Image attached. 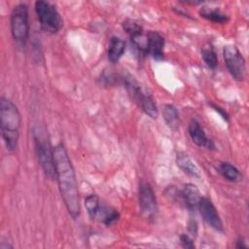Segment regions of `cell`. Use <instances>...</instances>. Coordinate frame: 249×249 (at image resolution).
Listing matches in <instances>:
<instances>
[{"mask_svg":"<svg viewBox=\"0 0 249 249\" xmlns=\"http://www.w3.org/2000/svg\"><path fill=\"white\" fill-rule=\"evenodd\" d=\"M53 154L55 178L61 197L69 215L73 219H76L80 215L81 206L75 169L62 144H58L53 148Z\"/></svg>","mask_w":249,"mask_h":249,"instance_id":"obj_1","label":"cell"},{"mask_svg":"<svg viewBox=\"0 0 249 249\" xmlns=\"http://www.w3.org/2000/svg\"><path fill=\"white\" fill-rule=\"evenodd\" d=\"M21 124L20 113L16 104L9 98H0V126L6 148L13 152L18 147L19 127Z\"/></svg>","mask_w":249,"mask_h":249,"instance_id":"obj_2","label":"cell"},{"mask_svg":"<svg viewBox=\"0 0 249 249\" xmlns=\"http://www.w3.org/2000/svg\"><path fill=\"white\" fill-rule=\"evenodd\" d=\"M32 138L35 153L40 166L49 179L55 178L54 154L52 147L48 130L42 124H36L32 127Z\"/></svg>","mask_w":249,"mask_h":249,"instance_id":"obj_3","label":"cell"},{"mask_svg":"<svg viewBox=\"0 0 249 249\" xmlns=\"http://www.w3.org/2000/svg\"><path fill=\"white\" fill-rule=\"evenodd\" d=\"M123 81L130 98L148 117L151 119H157L158 108L153 96L145 89H143L133 77L125 76V78H123Z\"/></svg>","mask_w":249,"mask_h":249,"instance_id":"obj_4","label":"cell"},{"mask_svg":"<svg viewBox=\"0 0 249 249\" xmlns=\"http://www.w3.org/2000/svg\"><path fill=\"white\" fill-rule=\"evenodd\" d=\"M35 11L42 30L49 34L58 32L63 26V19L55 6L48 1L35 2Z\"/></svg>","mask_w":249,"mask_h":249,"instance_id":"obj_5","label":"cell"},{"mask_svg":"<svg viewBox=\"0 0 249 249\" xmlns=\"http://www.w3.org/2000/svg\"><path fill=\"white\" fill-rule=\"evenodd\" d=\"M85 206L91 219L99 221L106 226L115 224L120 218L119 212L105 205L96 195H89L85 198Z\"/></svg>","mask_w":249,"mask_h":249,"instance_id":"obj_6","label":"cell"},{"mask_svg":"<svg viewBox=\"0 0 249 249\" xmlns=\"http://www.w3.org/2000/svg\"><path fill=\"white\" fill-rule=\"evenodd\" d=\"M11 33L15 41L24 44L29 35L28 7L24 3L16 5L11 13Z\"/></svg>","mask_w":249,"mask_h":249,"instance_id":"obj_7","label":"cell"},{"mask_svg":"<svg viewBox=\"0 0 249 249\" xmlns=\"http://www.w3.org/2000/svg\"><path fill=\"white\" fill-rule=\"evenodd\" d=\"M223 55L231 77L236 81H242L246 74V64L240 51L234 45H227L223 49Z\"/></svg>","mask_w":249,"mask_h":249,"instance_id":"obj_8","label":"cell"},{"mask_svg":"<svg viewBox=\"0 0 249 249\" xmlns=\"http://www.w3.org/2000/svg\"><path fill=\"white\" fill-rule=\"evenodd\" d=\"M138 201L142 214L146 218H153L158 210L157 198L152 186L148 182H141L138 189Z\"/></svg>","mask_w":249,"mask_h":249,"instance_id":"obj_9","label":"cell"},{"mask_svg":"<svg viewBox=\"0 0 249 249\" xmlns=\"http://www.w3.org/2000/svg\"><path fill=\"white\" fill-rule=\"evenodd\" d=\"M198 210L206 224L219 232H224V225L212 200L206 196H201L198 203Z\"/></svg>","mask_w":249,"mask_h":249,"instance_id":"obj_10","label":"cell"},{"mask_svg":"<svg viewBox=\"0 0 249 249\" xmlns=\"http://www.w3.org/2000/svg\"><path fill=\"white\" fill-rule=\"evenodd\" d=\"M164 38L157 31H150L147 33L146 53L155 59H161L163 57Z\"/></svg>","mask_w":249,"mask_h":249,"instance_id":"obj_11","label":"cell"},{"mask_svg":"<svg viewBox=\"0 0 249 249\" xmlns=\"http://www.w3.org/2000/svg\"><path fill=\"white\" fill-rule=\"evenodd\" d=\"M188 131L192 141L198 147H205L207 149H214L213 141L206 136L203 128L196 120H192L189 123Z\"/></svg>","mask_w":249,"mask_h":249,"instance_id":"obj_12","label":"cell"},{"mask_svg":"<svg viewBox=\"0 0 249 249\" xmlns=\"http://www.w3.org/2000/svg\"><path fill=\"white\" fill-rule=\"evenodd\" d=\"M182 197L187 207L193 211L198 207V203L200 201L201 196H200L199 190L195 184L188 183V184H185L183 187Z\"/></svg>","mask_w":249,"mask_h":249,"instance_id":"obj_13","label":"cell"},{"mask_svg":"<svg viewBox=\"0 0 249 249\" xmlns=\"http://www.w3.org/2000/svg\"><path fill=\"white\" fill-rule=\"evenodd\" d=\"M124 51H125V43L122 38L117 36H112L109 39L107 54L111 62H118L119 59L123 56Z\"/></svg>","mask_w":249,"mask_h":249,"instance_id":"obj_14","label":"cell"},{"mask_svg":"<svg viewBox=\"0 0 249 249\" xmlns=\"http://www.w3.org/2000/svg\"><path fill=\"white\" fill-rule=\"evenodd\" d=\"M176 162L177 165L184 171V173L188 174L192 177H199L200 171L198 167L196 165V163L193 161V160L189 157L188 154L180 152L177 154L176 157Z\"/></svg>","mask_w":249,"mask_h":249,"instance_id":"obj_15","label":"cell"},{"mask_svg":"<svg viewBox=\"0 0 249 249\" xmlns=\"http://www.w3.org/2000/svg\"><path fill=\"white\" fill-rule=\"evenodd\" d=\"M162 118L167 124V126L172 130H177L179 128V113L175 106L172 104H165L162 109Z\"/></svg>","mask_w":249,"mask_h":249,"instance_id":"obj_16","label":"cell"},{"mask_svg":"<svg viewBox=\"0 0 249 249\" xmlns=\"http://www.w3.org/2000/svg\"><path fill=\"white\" fill-rule=\"evenodd\" d=\"M218 170L220 174L230 182H239L242 179V175L240 171L231 162H228V161L220 162L218 166Z\"/></svg>","mask_w":249,"mask_h":249,"instance_id":"obj_17","label":"cell"},{"mask_svg":"<svg viewBox=\"0 0 249 249\" xmlns=\"http://www.w3.org/2000/svg\"><path fill=\"white\" fill-rule=\"evenodd\" d=\"M199 15L201 18L215 23H226L229 20L228 16L219 9L203 7L199 10Z\"/></svg>","mask_w":249,"mask_h":249,"instance_id":"obj_18","label":"cell"},{"mask_svg":"<svg viewBox=\"0 0 249 249\" xmlns=\"http://www.w3.org/2000/svg\"><path fill=\"white\" fill-rule=\"evenodd\" d=\"M201 56L206 64V66L210 69H215L218 65V57L216 52L211 44H206L201 48Z\"/></svg>","mask_w":249,"mask_h":249,"instance_id":"obj_19","label":"cell"},{"mask_svg":"<svg viewBox=\"0 0 249 249\" xmlns=\"http://www.w3.org/2000/svg\"><path fill=\"white\" fill-rule=\"evenodd\" d=\"M180 240H181V243L183 245V247L185 248H194L195 247V244H194V241L193 239L188 235V234H182L180 236Z\"/></svg>","mask_w":249,"mask_h":249,"instance_id":"obj_20","label":"cell"},{"mask_svg":"<svg viewBox=\"0 0 249 249\" xmlns=\"http://www.w3.org/2000/svg\"><path fill=\"white\" fill-rule=\"evenodd\" d=\"M212 106L215 108V110H216L217 112H219V113L223 116L224 119H228V114H227L223 109H221L220 107H218V106H216V105H212Z\"/></svg>","mask_w":249,"mask_h":249,"instance_id":"obj_21","label":"cell"},{"mask_svg":"<svg viewBox=\"0 0 249 249\" xmlns=\"http://www.w3.org/2000/svg\"><path fill=\"white\" fill-rule=\"evenodd\" d=\"M236 247L237 248H247V245L245 244V241L243 240V239H241V238H239L238 240H237V242H236Z\"/></svg>","mask_w":249,"mask_h":249,"instance_id":"obj_22","label":"cell"}]
</instances>
